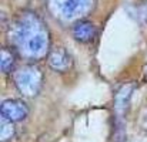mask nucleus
Here are the masks:
<instances>
[{"mask_svg":"<svg viewBox=\"0 0 147 142\" xmlns=\"http://www.w3.org/2000/svg\"><path fill=\"white\" fill-rule=\"evenodd\" d=\"M14 84L22 95L34 97L39 94L43 84L42 71L36 65H23L14 74Z\"/></svg>","mask_w":147,"mask_h":142,"instance_id":"nucleus-2","label":"nucleus"},{"mask_svg":"<svg viewBox=\"0 0 147 142\" xmlns=\"http://www.w3.org/2000/svg\"><path fill=\"white\" fill-rule=\"evenodd\" d=\"M133 91H134L133 84H126V85L120 87V90L117 91L116 98H114V109L119 117H123L127 112V109L130 107Z\"/></svg>","mask_w":147,"mask_h":142,"instance_id":"nucleus-6","label":"nucleus"},{"mask_svg":"<svg viewBox=\"0 0 147 142\" xmlns=\"http://www.w3.org/2000/svg\"><path fill=\"white\" fill-rule=\"evenodd\" d=\"M10 40L22 55L37 60L49 51V33L45 23L33 13H26L11 26Z\"/></svg>","mask_w":147,"mask_h":142,"instance_id":"nucleus-1","label":"nucleus"},{"mask_svg":"<svg viewBox=\"0 0 147 142\" xmlns=\"http://www.w3.org/2000/svg\"><path fill=\"white\" fill-rule=\"evenodd\" d=\"M14 65V55L11 53V50L3 47L1 53H0V67H1V73L9 74L13 70Z\"/></svg>","mask_w":147,"mask_h":142,"instance_id":"nucleus-8","label":"nucleus"},{"mask_svg":"<svg viewBox=\"0 0 147 142\" xmlns=\"http://www.w3.org/2000/svg\"><path fill=\"white\" fill-rule=\"evenodd\" d=\"M96 36V27L86 20L77 21L73 27V37L80 43H89Z\"/></svg>","mask_w":147,"mask_h":142,"instance_id":"nucleus-7","label":"nucleus"},{"mask_svg":"<svg viewBox=\"0 0 147 142\" xmlns=\"http://www.w3.org/2000/svg\"><path fill=\"white\" fill-rule=\"evenodd\" d=\"M139 17H140L144 23H147V4L142 6V7L139 9Z\"/></svg>","mask_w":147,"mask_h":142,"instance_id":"nucleus-10","label":"nucleus"},{"mask_svg":"<svg viewBox=\"0 0 147 142\" xmlns=\"http://www.w3.org/2000/svg\"><path fill=\"white\" fill-rule=\"evenodd\" d=\"M47 63H49V67L51 70H54L57 73H64L71 65V57L66 48L57 47L49 53Z\"/></svg>","mask_w":147,"mask_h":142,"instance_id":"nucleus-5","label":"nucleus"},{"mask_svg":"<svg viewBox=\"0 0 147 142\" xmlns=\"http://www.w3.org/2000/svg\"><path fill=\"white\" fill-rule=\"evenodd\" d=\"M13 124L14 122L9 121L7 118H4L1 115V121H0V129H1V132H0V141L1 142H7L13 138V135H14V125Z\"/></svg>","mask_w":147,"mask_h":142,"instance_id":"nucleus-9","label":"nucleus"},{"mask_svg":"<svg viewBox=\"0 0 147 142\" xmlns=\"http://www.w3.org/2000/svg\"><path fill=\"white\" fill-rule=\"evenodd\" d=\"M1 115L4 118H7L11 122H19L23 121L27 115H29V107L26 102H23L22 99H4L1 102Z\"/></svg>","mask_w":147,"mask_h":142,"instance_id":"nucleus-4","label":"nucleus"},{"mask_svg":"<svg viewBox=\"0 0 147 142\" xmlns=\"http://www.w3.org/2000/svg\"><path fill=\"white\" fill-rule=\"evenodd\" d=\"M92 0H49V7L60 20H74L89 11Z\"/></svg>","mask_w":147,"mask_h":142,"instance_id":"nucleus-3","label":"nucleus"}]
</instances>
